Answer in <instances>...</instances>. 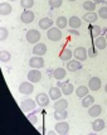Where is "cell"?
I'll list each match as a JSON object with an SVG mask.
<instances>
[{
  "label": "cell",
  "mask_w": 107,
  "mask_h": 135,
  "mask_svg": "<svg viewBox=\"0 0 107 135\" xmlns=\"http://www.w3.org/2000/svg\"><path fill=\"white\" fill-rule=\"evenodd\" d=\"M73 56H74L76 59L83 62V61H86L87 57H88V49H86L84 47H77L74 49V52H73Z\"/></svg>",
  "instance_id": "5"
},
{
  "label": "cell",
  "mask_w": 107,
  "mask_h": 135,
  "mask_svg": "<svg viewBox=\"0 0 107 135\" xmlns=\"http://www.w3.org/2000/svg\"><path fill=\"white\" fill-rule=\"evenodd\" d=\"M49 97H50V100H58V99H60L62 97V95H63V92H62V90H60L58 86H55V87H50L49 88Z\"/></svg>",
  "instance_id": "16"
},
{
  "label": "cell",
  "mask_w": 107,
  "mask_h": 135,
  "mask_svg": "<svg viewBox=\"0 0 107 135\" xmlns=\"http://www.w3.org/2000/svg\"><path fill=\"white\" fill-rule=\"evenodd\" d=\"M67 70L71 71V72H74V71H78L82 68V62L78 61V59H71L67 62Z\"/></svg>",
  "instance_id": "13"
},
{
  "label": "cell",
  "mask_w": 107,
  "mask_h": 135,
  "mask_svg": "<svg viewBox=\"0 0 107 135\" xmlns=\"http://www.w3.org/2000/svg\"><path fill=\"white\" fill-rule=\"evenodd\" d=\"M9 1H17V0H9Z\"/></svg>",
  "instance_id": "42"
},
{
  "label": "cell",
  "mask_w": 107,
  "mask_h": 135,
  "mask_svg": "<svg viewBox=\"0 0 107 135\" xmlns=\"http://www.w3.org/2000/svg\"><path fill=\"white\" fill-rule=\"evenodd\" d=\"M27 77H28V81H30V82H33V83H37L42 80V72L38 71V68H32L28 72Z\"/></svg>",
  "instance_id": "7"
},
{
  "label": "cell",
  "mask_w": 107,
  "mask_h": 135,
  "mask_svg": "<svg viewBox=\"0 0 107 135\" xmlns=\"http://www.w3.org/2000/svg\"><path fill=\"white\" fill-rule=\"evenodd\" d=\"M69 33H73V34H78V32H76V30H74V29L69 30Z\"/></svg>",
  "instance_id": "40"
},
{
  "label": "cell",
  "mask_w": 107,
  "mask_h": 135,
  "mask_svg": "<svg viewBox=\"0 0 107 135\" xmlns=\"http://www.w3.org/2000/svg\"><path fill=\"white\" fill-rule=\"evenodd\" d=\"M33 53H34V56L43 57L47 53V46L44 43H37V44H34V47H33Z\"/></svg>",
  "instance_id": "14"
},
{
  "label": "cell",
  "mask_w": 107,
  "mask_h": 135,
  "mask_svg": "<svg viewBox=\"0 0 107 135\" xmlns=\"http://www.w3.org/2000/svg\"><path fill=\"white\" fill-rule=\"evenodd\" d=\"M88 91H89L88 86H78L77 90H76V95H77V97H79V99H83L84 96L88 95Z\"/></svg>",
  "instance_id": "26"
},
{
  "label": "cell",
  "mask_w": 107,
  "mask_h": 135,
  "mask_svg": "<svg viewBox=\"0 0 107 135\" xmlns=\"http://www.w3.org/2000/svg\"><path fill=\"white\" fill-rule=\"evenodd\" d=\"M105 37H106V39H107V32H106V35H105Z\"/></svg>",
  "instance_id": "44"
},
{
  "label": "cell",
  "mask_w": 107,
  "mask_h": 135,
  "mask_svg": "<svg viewBox=\"0 0 107 135\" xmlns=\"http://www.w3.org/2000/svg\"><path fill=\"white\" fill-rule=\"evenodd\" d=\"M29 66L30 68H43L44 67V59L40 56H34L29 59Z\"/></svg>",
  "instance_id": "9"
},
{
  "label": "cell",
  "mask_w": 107,
  "mask_h": 135,
  "mask_svg": "<svg viewBox=\"0 0 107 135\" xmlns=\"http://www.w3.org/2000/svg\"><path fill=\"white\" fill-rule=\"evenodd\" d=\"M101 27L100 25H92V27H89V34L92 38H97L98 35H101Z\"/></svg>",
  "instance_id": "29"
},
{
  "label": "cell",
  "mask_w": 107,
  "mask_h": 135,
  "mask_svg": "<svg viewBox=\"0 0 107 135\" xmlns=\"http://www.w3.org/2000/svg\"><path fill=\"white\" fill-rule=\"evenodd\" d=\"M97 48L96 47H91L88 49V57L89 58H95L96 56H97V51H96Z\"/></svg>",
  "instance_id": "38"
},
{
  "label": "cell",
  "mask_w": 107,
  "mask_h": 135,
  "mask_svg": "<svg viewBox=\"0 0 107 135\" xmlns=\"http://www.w3.org/2000/svg\"><path fill=\"white\" fill-rule=\"evenodd\" d=\"M20 5L23 9H32L34 6V0H20Z\"/></svg>",
  "instance_id": "33"
},
{
  "label": "cell",
  "mask_w": 107,
  "mask_h": 135,
  "mask_svg": "<svg viewBox=\"0 0 107 135\" xmlns=\"http://www.w3.org/2000/svg\"><path fill=\"white\" fill-rule=\"evenodd\" d=\"M8 35H9V32L6 29L5 27H1L0 28V42H4L8 38Z\"/></svg>",
  "instance_id": "35"
},
{
  "label": "cell",
  "mask_w": 107,
  "mask_h": 135,
  "mask_svg": "<svg viewBox=\"0 0 107 135\" xmlns=\"http://www.w3.org/2000/svg\"><path fill=\"white\" fill-rule=\"evenodd\" d=\"M105 126H106V124H105V120H102V119H96L95 121H92V130L95 133L102 131L105 129Z\"/></svg>",
  "instance_id": "18"
},
{
  "label": "cell",
  "mask_w": 107,
  "mask_h": 135,
  "mask_svg": "<svg viewBox=\"0 0 107 135\" xmlns=\"http://www.w3.org/2000/svg\"><path fill=\"white\" fill-rule=\"evenodd\" d=\"M96 3H93L92 0H87V1H84L82 6H83L84 10H87V12H95L96 10Z\"/></svg>",
  "instance_id": "31"
},
{
  "label": "cell",
  "mask_w": 107,
  "mask_h": 135,
  "mask_svg": "<svg viewBox=\"0 0 107 135\" xmlns=\"http://www.w3.org/2000/svg\"><path fill=\"white\" fill-rule=\"evenodd\" d=\"M67 76V71L63 68V67H58L53 71V77L57 80V81H62L64 77Z\"/></svg>",
  "instance_id": "22"
},
{
  "label": "cell",
  "mask_w": 107,
  "mask_h": 135,
  "mask_svg": "<svg viewBox=\"0 0 107 135\" xmlns=\"http://www.w3.org/2000/svg\"><path fill=\"white\" fill-rule=\"evenodd\" d=\"M62 3H63V0H48V4L50 6V9L60 8V6H62Z\"/></svg>",
  "instance_id": "34"
},
{
  "label": "cell",
  "mask_w": 107,
  "mask_h": 135,
  "mask_svg": "<svg viewBox=\"0 0 107 135\" xmlns=\"http://www.w3.org/2000/svg\"><path fill=\"white\" fill-rule=\"evenodd\" d=\"M54 110H67V107H68V101L65 100V99H58V100H55L54 102Z\"/></svg>",
  "instance_id": "23"
},
{
  "label": "cell",
  "mask_w": 107,
  "mask_h": 135,
  "mask_svg": "<svg viewBox=\"0 0 107 135\" xmlns=\"http://www.w3.org/2000/svg\"><path fill=\"white\" fill-rule=\"evenodd\" d=\"M54 131L57 133V134L59 135H65L69 133V124L67 123V121H58V123L55 124V126H54Z\"/></svg>",
  "instance_id": "4"
},
{
  "label": "cell",
  "mask_w": 107,
  "mask_h": 135,
  "mask_svg": "<svg viewBox=\"0 0 107 135\" xmlns=\"http://www.w3.org/2000/svg\"><path fill=\"white\" fill-rule=\"evenodd\" d=\"M68 24H69V27H71L72 29H78L82 25V20H81V18L73 15V17H71L68 19Z\"/></svg>",
  "instance_id": "20"
},
{
  "label": "cell",
  "mask_w": 107,
  "mask_h": 135,
  "mask_svg": "<svg viewBox=\"0 0 107 135\" xmlns=\"http://www.w3.org/2000/svg\"><path fill=\"white\" fill-rule=\"evenodd\" d=\"M97 19H98V14L95 12H87L83 17H82V20H84V22H87V23H89V24L95 23Z\"/></svg>",
  "instance_id": "21"
},
{
  "label": "cell",
  "mask_w": 107,
  "mask_h": 135,
  "mask_svg": "<svg viewBox=\"0 0 107 135\" xmlns=\"http://www.w3.org/2000/svg\"><path fill=\"white\" fill-rule=\"evenodd\" d=\"M102 114V107L97 104H93V105L88 107V115L91 118H98Z\"/></svg>",
  "instance_id": "17"
},
{
  "label": "cell",
  "mask_w": 107,
  "mask_h": 135,
  "mask_svg": "<svg viewBox=\"0 0 107 135\" xmlns=\"http://www.w3.org/2000/svg\"><path fill=\"white\" fill-rule=\"evenodd\" d=\"M49 95L47 94H38L35 97V101L37 104L40 106V107H45V106L49 105Z\"/></svg>",
  "instance_id": "12"
},
{
  "label": "cell",
  "mask_w": 107,
  "mask_h": 135,
  "mask_svg": "<svg viewBox=\"0 0 107 135\" xmlns=\"http://www.w3.org/2000/svg\"><path fill=\"white\" fill-rule=\"evenodd\" d=\"M102 81L100 77H91L88 81V88L91 91H98L101 88Z\"/></svg>",
  "instance_id": "11"
},
{
  "label": "cell",
  "mask_w": 107,
  "mask_h": 135,
  "mask_svg": "<svg viewBox=\"0 0 107 135\" xmlns=\"http://www.w3.org/2000/svg\"><path fill=\"white\" fill-rule=\"evenodd\" d=\"M57 86L62 90V92H63V95H65V96H69V95L74 91V87H73V85H72L71 82H68V81H65V82H60V81H58V83H57Z\"/></svg>",
  "instance_id": "8"
},
{
  "label": "cell",
  "mask_w": 107,
  "mask_h": 135,
  "mask_svg": "<svg viewBox=\"0 0 107 135\" xmlns=\"http://www.w3.org/2000/svg\"><path fill=\"white\" fill-rule=\"evenodd\" d=\"M98 17L102 18V19H107V6H102L100 8V10H98Z\"/></svg>",
  "instance_id": "36"
},
{
  "label": "cell",
  "mask_w": 107,
  "mask_h": 135,
  "mask_svg": "<svg viewBox=\"0 0 107 135\" xmlns=\"http://www.w3.org/2000/svg\"><path fill=\"white\" fill-rule=\"evenodd\" d=\"M35 105H37V101L33 100V99H25V100L22 101L20 104V107L24 112H29V111H33L35 109Z\"/></svg>",
  "instance_id": "6"
},
{
  "label": "cell",
  "mask_w": 107,
  "mask_h": 135,
  "mask_svg": "<svg viewBox=\"0 0 107 135\" xmlns=\"http://www.w3.org/2000/svg\"><path fill=\"white\" fill-rule=\"evenodd\" d=\"M25 38H27V42H28L29 44H37V43H39V41H40L42 34H40V32H39V30L30 29V30L27 32Z\"/></svg>",
  "instance_id": "1"
},
{
  "label": "cell",
  "mask_w": 107,
  "mask_h": 135,
  "mask_svg": "<svg viewBox=\"0 0 107 135\" xmlns=\"http://www.w3.org/2000/svg\"><path fill=\"white\" fill-rule=\"evenodd\" d=\"M13 12V8L9 3H1L0 4V14L1 15H9Z\"/></svg>",
  "instance_id": "24"
},
{
  "label": "cell",
  "mask_w": 107,
  "mask_h": 135,
  "mask_svg": "<svg viewBox=\"0 0 107 135\" xmlns=\"http://www.w3.org/2000/svg\"><path fill=\"white\" fill-rule=\"evenodd\" d=\"M105 91H106V94H107V83H106V86H105Z\"/></svg>",
  "instance_id": "41"
},
{
  "label": "cell",
  "mask_w": 107,
  "mask_h": 135,
  "mask_svg": "<svg viewBox=\"0 0 107 135\" xmlns=\"http://www.w3.org/2000/svg\"><path fill=\"white\" fill-rule=\"evenodd\" d=\"M72 56H73V53L71 52V49H68V48H65L62 51V53L59 54V58L62 61H65V62H68V61H71Z\"/></svg>",
  "instance_id": "28"
},
{
  "label": "cell",
  "mask_w": 107,
  "mask_h": 135,
  "mask_svg": "<svg viewBox=\"0 0 107 135\" xmlns=\"http://www.w3.org/2000/svg\"><path fill=\"white\" fill-rule=\"evenodd\" d=\"M34 18H35V14L32 12V10H29V9H25V10L20 14V20H22L24 24L32 23V22L34 20Z\"/></svg>",
  "instance_id": "10"
},
{
  "label": "cell",
  "mask_w": 107,
  "mask_h": 135,
  "mask_svg": "<svg viewBox=\"0 0 107 135\" xmlns=\"http://www.w3.org/2000/svg\"><path fill=\"white\" fill-rule=\"evenodd\" d=\"M68 1H76V0H68Z\"/></svg>",
  "instance_id": "43"
},
{
  "label": "cell",
  "mask_w": 107,
  "mask_h": 135,
  "mask_svg": "<svg viewBox=\"0 0 107 135\" xmlns=\"http://www.w3.org/2000/svg\"><path fill=\"white\" fill-rule=\"evenodd\" d=\"M95 104V97L93 96H91V95H87V96H84L83 99H82V106L86 107V109H88L91 106Z\"/></svg>",
  "instance_id": "25"
},
{
  "label": "cell",
  "mask_w": 107,
  "mask_h": 135,
  "mask_svg": "<svg viewBox=\"0 0 107 135\" xmlns=\"http://www.w3.org/2000/svg\"><path fill=\"white\" fill-rule=\"evenodd\" d=\"M93 46L97 49H105L107 47V39L105 35H98L97 38H95L93 41Z\"/></svg>",
  "instance_id": "15"
},
{
  "label": "cell",
  "mask_w": 107,
  "mask_h": 135,
  "mask_svg": "<svg viewBox=\"0 0 107 135\" xmlns=\"http://www.w3.org/2000/svg\"><path fill=\"white\" fill-rule=\"evenodd\" d=\"M28 120H29V121L33 124V125H35L37 121H38V119H37V116H35V114H34V112L28 114Z\"/></svg>",
  "instance_id": "37"
},
{
  "label": "cell",
  "mask_w": 107,
  "mask_h": 135,
  "mask_svg": "<svg viewBox=\"0 0 107 135\" xmlns=\"http://www.w3.org/2000/svg\"><path fill=\"white\" fill-rule=\"evenodd\" d=\"M55 24H57V27L59 29H64L65 27L68 25V19L65 17H58L57 20H55Z\"/></svg>",
  "instance_id": "30"
},
{
  "label": "cell",
  "mask_w": 107,
  "mask_h": 135,
  "mask_svg": "<svg viewBox=\"0 0 107 135\" xmlns=\"http://www.w3.org/2000/svg\"><path fill=\"white\" fill-rule=\"evenodd\" d=\"M10 59H12L10 52H8V51H1V52H0V61H1V62L6 63V62H9Z\"/></svg>",
  "instance_id": "32"
},
{
  "label": "cell",
  "mask_w": 107,
  "mask_h": 135,
  "mask_svg": "<svg viewBox=\"0 0 107 135\" xmlns=\"http://www.w3.org/2000/svg\"><path fill=\"white\" fill-rule=\"evenodd\" d=\"M19 92L23 95H30L34 92V85L30 81H24L19 85Z\"/></svg>",
  "instance_id": "3"
},
{
  "label": "cell",
  "mask_w": 107,
  "mask_h": 135,
  "mask_svg": "<svg viewBox=\"0 0 107 135\" xmlns=\"http://www.w3.org/2000/svg\"><path fill=\"white\" fill-rule=\"evenodd\" d=\"M38 24H39V28H40V29L48 30L49 28L53 27V20H52L50 18H42Z\"/></svg>",
  "instance_id": "19"
},
{
  "label": "cell",
  "mask_w": 107,
  "mask_h": 135,
  "mask_svg": "<svg viewBox=\"0 0 107 135\" xmlns=\"http://www.w3.org/2000/svg\"><path fill=\"white\" fill-rule=\"evenodd\" d=\"M92 1H93V3H96V4H100V3H102L103 0H92Z\"/></svg>",
  "instance_id": "39"
},
{
  "label": "cell",
  "mask_w": 107,
  "mask_h": 135,
  "mask_svg": "<svg viewBox=\"0 0 107 135\" xmlns=\"http://www.w3.org/2000/svg\"><path fill=\"white\" fill-rule=\"evenodd\" d=\"M47 37L49 41L52 42H58L62 38V30L58 27H52L47 30Z\"/></svg>",
  "instance_id": "2"
},
{
  "label": "cell",
  "mask_w": 107,
  "mask_h": 135,
  "mask_svg": "<svg viewBox=\"0 0 107 135\" xmlns=\"http://www.w3.org/2000/svg\"><path fill=\"white\" fill-rule=\"evenodd\" d=\"M68 116V112L67 110H55L54 111V119L57 121H62V120H65Z\"/></svg>",
  "instance_id": "27"
}]
</instances>
